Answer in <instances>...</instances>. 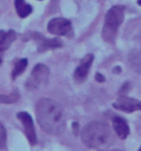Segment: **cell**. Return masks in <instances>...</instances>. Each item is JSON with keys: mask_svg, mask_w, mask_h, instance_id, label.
I'll use <instances>...</instances> for the list:
<instances>
[{"mask_svg": "<svg viewBox=\"0 0 141 151\" xmlns=\"http://www.w3.org/2000/svg\"><path fill=\"white\" fill-rule=\"evenodd\" d=\"M37 118L41 128L47 134H60L65 129L66 118L64 109L58 103L43 98L37 104Z\"/></svg>", "mask_w": 141, "mask_h": 151, "instance_id": "obj_1", "label": "cell"}, {"mask_svg": "<svg viewBox=\"0 0 141 151\" xmlns=\"http://www.w3.org/2000/svg\"><path fill=\"white\" fill-rule=\"evenodd\" d=\"M82 140L91 149L106 147L112 141V132L105 122H93L84 127Z\"/></svg>", "mask_w": 141, "mask_h": 151, "instance_id": "obj_2", "label": "cell"}, {"mask_svg": "<svg viewBox=\"0 0 141 151\" xmlns=\"http://www.w3.org/2000/svg\"><path fill=\"white\" fill-rule=\"evenodd\" d=\"M124 8L121 6H115L108 10L106 18H105V25L103 29V38L108 41L112 42L116 38L117 30L124 21Z\"/></svg>", "mask_w": 141, "mask_h": 151, "instance_id": "obj_3", "label": "cell"}, {"mask_svg": "<svg viewBox=\"0 0 141 151\" xmlns=\"http://www.w3.org/2000/svg\"><path fill=\"white\" fill-rule=\"evenodd\" d=\"M49 77H50V70L44 64H37L25 83V87L29 91L37 89L47 83Z\"/></svg>", "mask_w": 141, "mask_h": 151, "instance_id": "obj_4", "label": "cell"}, {"mask_svg": "<svg viewBox=\"0 0 141 151\" xmlns=\"http://www.w3.org/2000/svg\"><path fill=\"white\" fill-rule=\"evenodd\" d=\"M47 30L50 33L55 35H70L72 23L64 18H55L47 23Z\"/></svg>", "mask_w": 141, "mask_h": 151, "instance_id": "obj_5", "label": "cell"}, {"mask_svg": "<svg viewBox=\"0 0 141 151\" xmlns=\"http://www.w3.org/2000/svg\"><path fill=\"white\" fill-rule=\"evenodd\" d=\"M17 117L19 118V120L22 122V125L24 127V132L28 140L30 141L31 145H35L37 142V134H35V129H34L33 120L28 113L25 111H21L18 113Z\"/></svg>", "mask_w": 141, "mask_h": 151, "instance_id": "obj_6", "label": "cell"}, {"mask_svg": "<svg viewBox=\"0 0 141 151\" xmlns=\"http://www.w3.org/2000/svg\"><path fill=\"white\" fill-rule=\"evenodd\" d=\"M114 107L127 113H132L135 110H141V101L127 96H120L114 104Z\"/></svg>", "mask_w": 141, "mask_h": 151, "instance_id": "obj_7", "label": "cell"}, {"mask_svg": "<svg viewBox=\"0 0 141 151\" xmlns=\"http://www.w3.org/2000/svg\"><path fill=\"white\" fill-rule=\"evenodd\" d=\"M93 61H94V55L87 54L86 56H84V59L81 61L79 65L74 71V80L76 82L81 83V82L85 81V78L87 77V74L89 72Z\"/></svg>", "mask_w": 141, "mask_h": 151, "instance_id": "obj_8", "label": "cell"}, {"mask_svg": "<svg viewBox=\"0 0 141 151\" xmlns=\"http://www.w3.org/2000/svg\"><path fill=\"white\" fill-rule=\"evenodd\" d=\"M32 39L34 42L37 43V51L39 52H44V51L49 50V49H55V47H60L62 46V42L58 39H46L41 34L33 33L32 34Z\"/></svg>", "mask_w": 141, "mask_h": 151, "instance_id": "obj_9", "label": "cell"}, {"mask_svg": "<svg viewBox=\"0 0 141 151\" xmlns=\"http://www.w3.org/2000/svg\"><path fill=\"white\" fill-rule=\"evenodd\" d=\"M17 38V34L13 30H9L7 32H4V30H0V63L2 61L1 54L4 53L6 50H8V47Z\"/></svg>", "mask_w": 141, "mask_h": 151, "instance_id": "obj_10", "label": "cell"}, {"mask_svg": "<svg viewBox=\"0 0 141 151\" xmlns=\"http://www.w3.org/2000/svg\"><path fill=\"white\" fill-rule=\"evenodd\" d=\"M112 127H114V129L116 131V134L121 139L127 138V136L130 132L127 122L121 117H115L112 119Z\"/></svg>", "mask_w": 141, "mask_h": 151, "instance_id": "obj_11", "label": "cell"}, {"mask_svg": "<svg viewBox=\"0 0 141 151\" xmlns=\"http://www.w3.org/2000/svg\"><path fill=\"white\" fill-rule=\"evenodd\" d=\"M128 62L130 66L132 67L136 72L141 74V52L137 50H133L129 53Z\"/></svg>", "mask_w": 141, "mask_h": 151, "instance_id": "obj_12", "label": "cell"}, {"mask_svg": "<svg viewBox=\"0 0 141 151\" xmlns=\"http://www.w3.org/2000/svg\"><path fill=\"white\" fill-rule=\"evenodd\" d=\"M14 6L19 17L25 18L32 12V7L25 2L24 0H14Z\"/></svg>", "mask_w": 141, "mask_h": 151, "instance_id": "obj_13", "label": "cell"}, {"mask_svg": "<svg viewBox=\"0 0 141 151\" xmlns=\"http://www.w3.org/2000/svg\"><path fill=\"white\" fill-rule=\"evenodd\" d=\"M28 66V60L27 59H21L19 60L16 65H14V68H13L12 71V78H17L18 76L22 74V72H24V70L27 68Z\"/></svg>", "mask_w": 141, "mask_h": 151, "instance_id": "obj_14", "label": "cell"}, {"mask_svg": "<svg viewBox=\"0 0 141 151\" xmlns=\"http://www.w3.org/2000/svg\"><path fill=\"white\" fill-rule=\"evenodd\" d=\"M19 98H20V95H19L18 91H14L10 95H0V103L1 104H12V103L19 101Z\"/></svg>", "mask_w": 141, "mask_h": 151, "instance_id": "obj_15", "label": "cell"}, {"mask_svg": "<svg viewBox=\"0 0 141 151\" xmlns=\"http://www.w3.org/2000/svg\"><path fill=\"white\" fill-rule=\"evenodd\" d=\"M6 140H7L6 130H4V127L0 124V149H2L6 146Z\"/></svg>", "mask_w": 141, "mask_h": 151, "instance_id": "obj_16", "label": "cell"}, {"mask_svg": "<svg viewBox=\"0 0 141 151\" xmlns=\"http://www.w3.org/2000/svg\"><path fill=\"white\" fill-rule=\"evenodd\" d=\"M96 81H98L100 83H101V82H105V77L101 75L100 73H97V74H96Z\"/></svg>", "mask_w": 141, "mask_h": 151, "instance_id": "obj_17", "label": "cell"}, {"mask_svg": "<svg viewBox=\"0 0 141 151\" xmlns=\"http://www.w3.org/2000/svg\"><path fill=\"white\" fill-rule=\"evenodd\" d=\"M121 70H120V67H116V68H115V72H120Z\"/></svg>", "mask_w": 141, "mask_h": 151, "instance_id": "obj_18", "label": "cell"}, {"mask_svg": "<svg viewBox=\"0 0 141 151\" xmlns=\"http://www.w3.org/2000/svg\"><path fill=\"white\" fill-rule=\"evenodd\" d=\"M138 4H139L141 6V0H138Z\"/></svg>", "mask_w": 141, "mask_h": 151, "instance_id": "obj_19", "label": "cell"}, {"mask_svg": "<svg viewBox=\"0 0 141 151\" xmlns=\"http://www.w3.org/2000/svg\"><path fill=\"white\" fill-rule=\"evenodd\" d=\"M139 151H141V147H140V149H139Z\"/></svg>", "mask_w": 141, "mask_h": 151, "instance_id": "obj_20", "label": "cell"}]
</instances>
